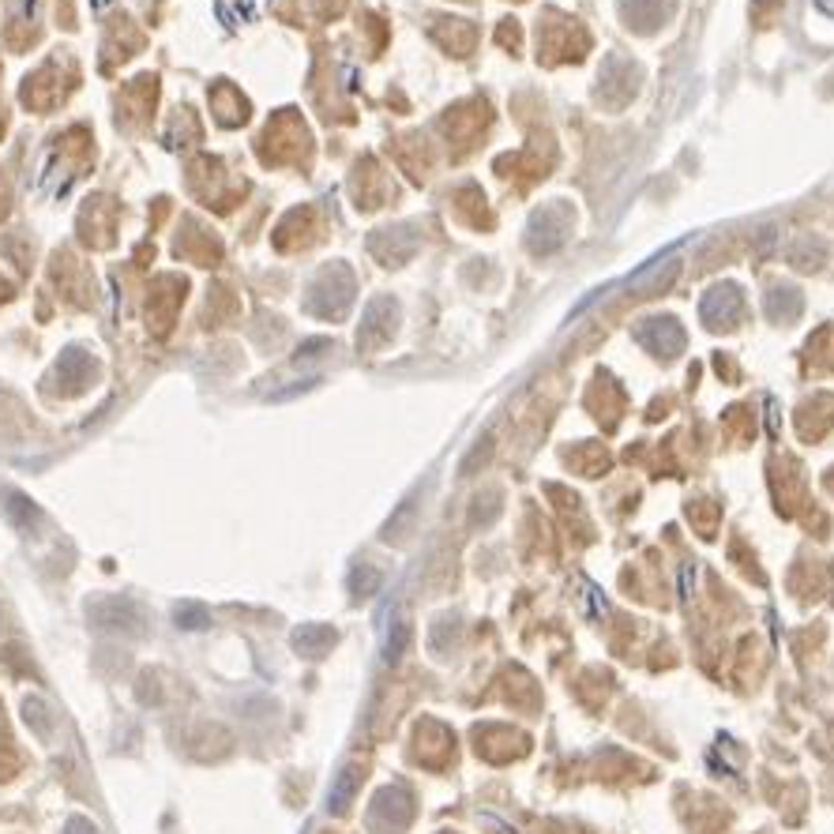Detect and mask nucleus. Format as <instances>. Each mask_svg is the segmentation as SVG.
Masks as SVG:
<instances>
[{"instance_id": "f257e3e1", "label": "nucleus", "mask_w": 834, "mask_h": 834, "mask_svg": "<svg viewBox=\"0 0 834 834\" xmlns=\"http://www.w3.org/2000/svg\"><path fill=\"white\" fill-rule=\"evenodd\" d=\"M8 511L15 515V522H19V527H30V522L38 519V508L30 504L26 497H19V492H12V497H8Z\"/></svg>"}, {"instance_id": "f03ea898", "label": "nucleus", "mask_w": 834, "mask_h": 834, "mask_svg": "<svg viewBox=\"0 0 834 834\" xmlns=\"http://www.w3.org/2000/svg\"><path fill=\"white\" fill-rule=\"evenodd\" d=\"M354 782H357V770H346V775L338 778V786H335V793H331V808H335V812L346 808V800H350V793H354Z\"/></svg>"}, {"instance_id": "20e7f679", "label": "nucleus", "mask_w": 834, "mask_h": 834, "mask_svg": "<svg viewBox=\"0 0 834 834\" xmlns=\"http://www.w3.org/2000/svg\"><path fill=\"white\" fill-rule=\"evenodd\" d=\"M177 624H180V628H203V624H207V616H203L200 609H192V605H189V609H177Z\"/></svg>"}, {"instance_id": "7ed1b4c3", "label": "nucleus", "mask_w": 834, "mask_h": 834, "mask_svg": "<svg viewBox=\"0 0 834 834\" xmlns=\"http://www.w3.org/2000/svg\"><path fill=\"white\" fill-rule=\"evenodd\" d=\"M26 726H35L38 729V736H49V718H46V706L38 703V699H26Z\"/></svg>"}, {"instance_id": "39448f33", "label": "nucleus", "mask_w": 834, "mask_h": 834, "mask_svg": "<svg viewBox=\"0 0 834 834\" xmlns=\"http://www.w3.org/2000/svg\"><path fill=\"white\" fill-rule=\"evenodd\" d=\"M60 834H98V827L90 823L87 816H72V819L65 823V830H60Z\"/></svg>"}]
</instances>
